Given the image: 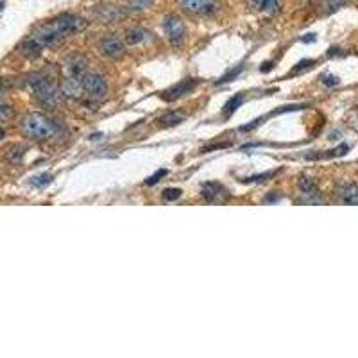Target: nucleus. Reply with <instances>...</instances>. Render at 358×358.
<instances>
[{"mask_svg": "<svg viewBox=\"0 0 358 358\" xmlns=\"http://www.w3.org/2000/svg\"><path fill=\"white\" fill-rule=\"evenodd\" d=\"M13 117V110L9 106H0V122H6Z\"/></svg>", "mask_w": 358, "mask_h": 358, "instance_id": "nucleus-28", "label": "nucleus"}, {"mask_svg": "<svg viewBox=\"0 0 358 358\" xmlns=\"http://www.w3.org/2000/svg\"><path fill=\"white\" fill-rule=\"evenodd\" d=\"M52 77H49L43 72H38V74H32L29 76L27 83L32 88L34 95L38 99L42 104L49 106V108H54V106L59 104V97H61V90H57V86L52 83Z\"/></svg>", "mask_w": 358, "mask_h": 358, "instance_id": "nucleus-2", "label": "nucleus"}, {"mask_svg": "<svg viewBox=\"0 0 358 358\" xmlns=\"http://www.w3.org/2000/svg\"><path fill=\"white\" fill-rule=\"evenodd\" d=\"M242 102H244V93H238V95H235V97H231L230 101L224 104V111H222L224 117H231V115L242 106Z\"/></svg>", "mask_w": 358, "mask_h": 358, "instance_id": "nucleus-17", "label": "nucleus"}, {"mask_svg": "<svg viewBox=\"0 0 358 358\" xmlns=\"http://www.w3.org/2000/svg\"><path fill=\"white\" fill-rule=\"evenodd\" d=\"M181 190L179 188H167L165 192H163V199L165 201H176V199H179L181 197Z\"/></svg>", "mask_w": 358, "mask_h": 358, "instance_id": "nucleus-26", "label": "nucleus"}, {"mask_svg": "<svg viewBox=\"0 0 358 358\" xmlns=\"http://www.w3.org/2000/svg\"><path fill=\"white\" fill-rule=\"evenodd\" d=\"M299 190H301V193L306 197V203L310 204H322L324 201L320 199V193H319V188H317V185L313 183L312 177H299Z\"/></svg>", "mask_w": 358, "mask_h": 358, "instance_id": "nucleus-10", "label": "nucleus"}, {"mask_svg": "<svg viewBox=\"0 0 358 358\" xmlns=\"http://www.w3.org/2000/svg\"><path fill=\"white\" fill-rule=\"evenodd\" d=\"M272 67H274L272 63H264V67H262L260 70L262 72H269V70H272Z\"/></svg>", "mask_w": 358, "mask_h": 358, "instance_id": "nucleus-32", "label": "nucleus"}, {"mask_svg": "<svg viewBox=\"0 0 358 358\" xmlns=\"http://www.w3.org/2000/svg\"><path fill=\"white\" fill-rule=\"evenodd\" d=\"M147 40H149V32L143 29H138V27L129 29L127 32H125V43H127V45H140V43L147 42Z\"/></svg>", "mask_w": 358, "mask_h": 358, "instance_id": "nucleus-15", "label": "nucleus"}, {"mask_svg": "<svg viewBox=\"0 0 358 358\" xmlns=\"http://www.w3.org/2000/svg\"><path fill=\"white\" fill-rule=\"evenodd\" d=\"M54 27H56L57 30H59L61 34H63L64 38H68L70 34H77L81 32V30L86 29V20L81 18V16L77 15H72V13H64V15H59L57 18H54L52 22Z\"/></svg>", "mask_w": 358, "mask_h": 358, "instance_id": "nucleus-3", "label": "nucleus"}, {"mask_svg": "<svg viewBox=\"0 0 358 358\" xmlns=\"http://www.w3.org/2000/svg\"><path fill=\"white\" fill-rule=\"evenodd\" d=\"M278 170H272V172H264V174H258V176H251V177H244L242 183H260V181H265L269 177H272Z\"/></svg>", "mask_w": 358, "mask_h": 358, "instance_id": "nucleus-22", "label": "nucleus"}, {"mask_svg": "<svg viewBox=\"0 0 358 358\" xmlns=\"http://www.w3.org/2000/svg\"><path fill=\"white\" fill-rule=\"evenodd\" d=\"M2 8H4V2H0V9H2Z\"/></svg>", "mask_w": 358, "mask_h": 358, "instance_id": "nucleus-34", "label": "nucleus"}, {"mask_svg": "<svg viewBox=\"0 0 358 358\" xmlns=\"http://www.w3.org/2000/svg\"><path fill=\"white\" fill-rule=\"evenodd\" d=\"M0 95H2V86H0Z\"/></svg>", "mask_w": 358, "mask_h": 358, "instance_id": "nucleus-35", "label": "nucleus"}, {"mask_svg": "<svg viewBox=\"0 0 358 358\" xmlns=\"http://www.w3.org/2000/svg\"><path fill=\"white\" fill-rule=\"evenodd\" d=\"M347 4V0H326V13H335Z\"/></svg>", "mask_w": 358, "mask_h": 358, "instance_id": "nucleus-23", "label": "nucleus"}, {"mask_svg": "<svg viewBox=\"0 0 358 358\" xmlns=\"http://www.w3.org/2000/svg\"><path fill=\"white\" fill-rule=\"evenodd\" d=\"M20 129L25 133L29 138L38 140V142H45V140H52L61 135V125L56 120L49 118L43 113H27L25 117L20 120Z\"/></svg>", "mask_w": 358, "mask_h": 358, "instance_id": "nucleus-1", "label": "nucleus"}, {"mask_svg": "<svg viewBox=\"0 0 358 358\" xmlns=\"http://www.w3.org/2000/svg\"><path fill=\"white\" fill-rule=\"evenodd\" d=\"M313 64H315V61L313 59H303L301 63H298L294 68H292L290 74H301V72H305V70H310Z\"/></svg>", "mask_w": 358, "mask_h": 358, "instance_id": "nucleus-24", "label": "nucleus"}, {"mask_svg": "<svg viewBox=\"0 0 358 358\" xmlns=\"http://www.w3.org/2000/svg\"><path fill=\"white\" fill-rule=\"evenodd\" d=\"M67 72L68 76H76V77H83L86 74V67H88V59L83 56V54H72V56L67 57Z\"/></svg>", "mask_w": 358, "mask_h": 358, "instance_id": "nucleus-12", "label": "nucleus"}, {"mask_svg": "<svg viewBox=\"0 0 358 358\" xmlns=\"http://www.w3.org/2000/svg\"><path fill=\"white\" fill-rule=\"evenodd\" d=\"M23 154H25V149L22 145H15V147H11V151H8V159L11 163H20Z\"/></svg>", "mask_w": 358, "mask_h": 358, "instance_id": "nucleus-19", "label": "nucleus"}, {"mask_svg": "<svg viewBox=\"0 0 358 358\" xmlns=\"http://www.w3.org/2000/svg\"><path fill=\"white\" fill-rule=\"evenodd\" d=\"M165 176H169V170L167 169H159L158 172L154 174V176H151V177H147L145 179V185H156V183L161 179V177H165Z\"/></svg>", "mask_w": 358, "mask_h": 358, "instance_id": "nucleus-25", "label": "nucleus"}, {"mask_svg": "<svg viewBox=\"0 0 358 358\" xmlns=\"http://www.w3.org/2000/svg\"><path fill=\"white\" fill-rule=\"evenodd\" d=\"M231 143L230 142H226V143H217V145H210V147H204L203 151L206 152V151H213V149H226V147H230Z\"/></svg>", "mask_w": 358, "mask_h": 358, "instance_id": "nucleus-29", "label": "nucleus"}, {"mask_svg": "<svg viewBox=\"0 0 358 358\" xmlns=\"http://www.w3.org/2000/svg\"><path fill=\"white\" fill-rule=\"evenodd\" d=\"M101 50L106 57L110 59H118L124 54V43L115 36V34H106L101 40Z\"/></svg>", "mask_w": 358, "mask_h": 358, "instance_id": "nucleus-9", "label": "nucleus"}, {"mask_svg": "<svg viewBox=\"0 0 358 358\" xmlns=\"http://www.w3.org/2000/svg\"><path fill=\"white\" fill-rule=\"evenodd\" d=\"M186 13L196 16H210L217 11V2L215 0H177Z\"/></svg>", "mask_w": 358, "mask_h": 358, "instance_id": "nucleus-6", "label": "nucleus"}, {"mask_svg": "<svg viewBox=\"0 0 358 358\" xmlns=\"http://www.w3.org/2000/svg\"><path fill=\"white\" fill-rule=\"evenodd\" d=\"M244 70V64H238V67H235L233 70H230L227 72V74H224L222 77H220L219 81H217V83L215 84H224V83H231V81L235 79V77H238V74H240V72Z\"/></svg>", "mask_w": 358, "mask_h": 358, "instance_id": "nucleus-20", "label": "nucleus"}, {"mask_svg": "<svg viewBox=\"0 0 358 358\" xmlns=\"http://www.w3.org/2000/svg\"><path fill=\"white\" fill-rule=\"evenodd\" d=\"M279 197H281V196H279V193H276V196H271V197H265L264 203H276V201H278Z\"/></svg>", "mask_w": 358, "mask_h": 358, "instance_id": "nucleus-30", "label": "nucleus"}, {"mask_svg": "<svg viewBox=\"0 0 358 358\" xmlns=\"http://www.w3.org/2000/svg\"><path fill=\"white\" fill-rule=\"evenodd\" d=\"M303 42H305V43L315 42V34H306V38H303Z\"/></svg>", "mask_w": 358, "mask_h": 358, "instance_id": "nucleus-31", "label": "nucleus"}, {"mask_svg": "<svg viewBox=\"0 0 358 358\" xmlns=\"http://www.w3.org/2000/svg\"><path fill=\"white\" fill-rule=\"evenodd\" d=\"M251 6L258 11L267 13V15H276L281 8L279 0H251Z\"/></svg>", "mask_w": 358, "mask_h": 358, "instance_id": "nucleus-14", "label": "nucleus"}, {"mask_svg": "<svg viewBox=\"0 0 358 358\" xmlns=\"http://www.w3.org/2000/svg\"><path fill=\"white\" fill-rule=\"evenodd\" d=\"M322 79V83L326 84V86H337V84L340 83V79L337 76H333V74H324V76L320 77Z\"/></svg>", "mask_w": 358, "mask_h": 358, "instance_id": "nucleus-27", "label": "nucleus"}, {"mask_svg": "<svg viewBox=\"0 0 358 358\" xmlns=\"http://www.w3.org/2000/svg\"><path fill=\"white\" fill-rule=\"evenodd\" d=\"M129 8L136 9V11H142V9H147L154 4V0H127Z\"/></svg>", "mask_w": 358, "mask_h": 358, "instance_id": "nucleus-21", "label": "nucleus"}, {"mask_svg": "<svg viewBox=\"0 0 358 358\" xmlns=\"http://www.w3.org/2000/svg\"><path fill=\"white\" fill-rule=\"evenodd\" d=\"M4 136H6V131H4V129H2V127H0V140L4 138Z\"/></svg>", "mask_w": 358, "mask_h": 358, "instance_id": "nucleus-33", "label": "nucleus"}, {"mask_svg": "<svg viewBox=\"0 0 358 358\" xmlns=\"http://www.w3.org/2000/svg\"><path fill=\"white\" fill-rule=\"evenodd\" d=\"M339 196H340V199H342L346 204H353V206H356V204H358V186L354 185V183H346V185H340Z\"/></svg>", "mask_w": 358, "mask_h": 358, "instance_id": "nucleus-13", "label": "nucleus"}, {"mask_svg": "<svg viewBox=\"0 0 358 358\" xmlns=\"http://www.w3.org/2000/svg\"><path fill=\"white\" fill-rule=\"evenodd\" d=\"M203 197L211 204H222L224 201H227L230 197V192L224 185L217 181H211V183H204L203 185V190H201Z\"/></svg>", "mask_w": 358, "mask_h": 358, "instance_id": "nucleus-7", "label": "nucleus"}, {"mask_svg": "<svg viewBox=\"0 0 358 358\" xmlns=\"http://www.w3.org/2000/svg\"><path fill=\"white\" fill-rule=\"evenodd\" d=\"M54 177H52V174H49V172H43V174H40V176H34L32 179H30V185L32 186H38V188H42V186H47L50 181H52Z\"/></svg>", "mask_w": 358, "mask_h": 358, "instance_id": "nucleus-18", "label": "nucleus"}, {"mask_svg": "<svg viewBox=\"0 0 358 358\" xmlns=\"http://www.w3.org/2000/svg\"><path fill=\"white\" fill-rule=\"evenodd\" d=\"M183 120H185V115H183V113H179V111H170V113L159 117L156 122H158L161 127H172V125L181 124Z\"/></svg>", "mask_w": 358, "mask_h": 358, "instance_id": "nucleus-16", "label": "nucleus"}, {"mask_svg": "<svg viewBox=\"0 0 358 358\" xmlns=\"http://www.w3.org/2000/svg\"><path fill=\"white\" fill-rule=\"evenodd\" d=\"M83 77H76V76H68L67 79L61 84V93L67 95L70 99H81L83 97Z\"/></svg>", "mask_w": 358, "mask_h": 358, "instance_id": "nucleus-11", "label": "nucleus"}, {"mask_svg": "<svg viewBox=\"0 0 358 358\" xmlns=\"http://www.w3.org/2000/svg\"><path fill=\"white\" fill-rule=\"evenodd\" d=\"M199 83H201L199 79H193V77H186V79H183L181 83L174 84L172 88H169L167 91H163L161 97L165 99L167 102H174V101H177V99H181L183 95L190 93V91H192L193 88H196Z\"/></svg>", "mask_w": 358, "mask_h": 358, "instance_id": "nucleus-8", "label": "nucleus"}, {"mask_svg": "<svg viewBox=\"0 0 358 358\" xmlns=\"http://www.w3.org/2000/svg\"><path fill=\"white\" fill-rule=\"evenodd\" d=\"M83 88L84 93L93 101H101L108 93V84H106L104 77L99 74H84L83 76Z\"/></svg>", "mask_w": 358, "mask_h": 358, "instance_id": "nucleus-4", "label": "nucleus"}, {"mask_svg": "<svg viewBox=\"0 0 358 358\" xmlns=\"http://www.w3.org/2000/svg\"><path fill=\"white\" fill-rule=\"evenodd\" d=\"M163 27H165L167 38L172 45H181L185 42L186 36V29L185 23L181 22V18L176 15H167L165 20H163Z\"/></svg>", "mask_w": 358, "mask_h": 358, "instance_id": "nucleus-5", "label": "nucleus"}]
</instances>
